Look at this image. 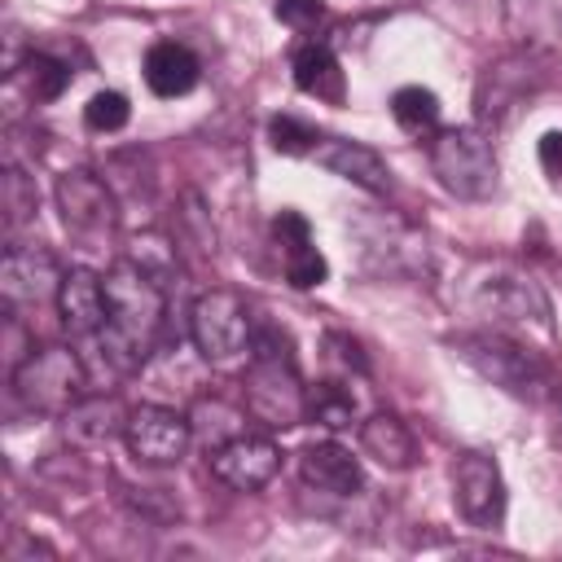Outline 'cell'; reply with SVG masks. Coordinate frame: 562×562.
Here are the masks:
<instances>
[{"instance_id": "cell-1", "label": "cell", "mask_w": 562, "mask_h": 562, "mask_svg": "<svg viewBox=\"0 0 562 562\" xmlns=\"http://www.w3.org/2000/svg\"><path fill=\"white\" fill-rule=\"evenodd\" d=\"M101 285H105V325L92 338V347L101 351V364L105 369L132 373L158 347L162 316H167L162 281L149 277L136 259H119V263H110V272L101 277Z\"/></svg>"}, {"instance_id": "cell-2", "label": "cell", "mask_w": 562, "mask_h": 562, "mask_svg": "<svg viewBox=\"0 0 562 562\" xmlns=\"http://www.w3.org/2000/svg\"><path fill=\"white\" fill-rule=\"evenodd\" d=\"M241 400L246 413L268 430H285L307 417V391L299 364L290 356L285 334H277L272 325H259L250 338V369L241 382Z\"/></svg>"}, {"instance_id": "cell-3", "label": "cell", "mask_w": 562, "mask_h": 562, "mask_svg": "<svg viewBox=\"0 0 562 562\" xmlns=\"http://www.w3.org/2000/svg\"><path fill=\"white\" fill-rule=\"evenodd\" d=\"M448 347L474 369L483 373L492 386L509 391L514 400H527V404H544L553 391H558V378L549 369L544 356H536L531 347L505 338L501 329H470V334H452Z\"/></svg>"}, {"instance_id": "cell-4", "label": "cell", "mask_w": 562, "mask_h": 562, "mask_svg": "<svg viewBox=\"0 0 562 562\" xmlns=\"http://www.w3.org/2000/svg\"><path fill=\"white\" fill-rule=\"evenodd\" d=\"M426 162L435 180L461 202H483L501 184L496 149L483 127H439L426 140Z\"/></svg>"}, {"instance_id": "cell-5", "label": "cell", "mask_w": 562, "mask_h": 562, "mask_svg": "<svg viewBox=\"0 0 562 562\" xmlns=\"http://www.w3.org/2000/svg\"><path fill=\"white\" fill-rule=\"evenodd\" d=\"M88 369L75 356V347H31L13 364V391L31 413L61 417L83 400Z\"/></svg>"}, {"instance_id": "cell-6", "label": "cell", "mask_w": 562, "mask_h": 562, "mask_svg": "<svg viewBox=\"0 0 562 562\" xmlns=\"http://www.w3.org/2000/svg\"><path fill=\"white\" fill-rule=\"evenodd\" d=\"M544 83V70H540V53H527V48H514L509 57H496L492 66H483L479 75V88H474V119L483 132H496L505 127Z\"/></svg>"}, {"instance_id": "cell-7", "label": "cell", "mask_w": 562, "mask_h": 562, "mask_svg": "<svg viewBox=\"0 0 562 562\" xmlns=\"http://www.w3.org/2000/svg\"><path fill=\"white\" fill-rule=\"evenodd\" d=\"M189 338L206 364H228L237 356H250L255 325H250L246 299L233 290H206L189 307Z\"/></svg>"}, {"instance_id": "cell-8", "label": "cell", "mask_w": 562, "mask_h": 562, "mask_svg": "<svg viewBox=\"0 0 562 562\" xmlns=\"http://www.w3.org/2000/svg\"><path fill=\"white\" fill-rule=\"evenodd\" d=\"M470 299H474L479 316H487V321H496V325H527V329L553 334L544 290H540L531 277L514 272V268H483Z\"/></svg>"}, {"instance_id": "cell-9", "label": "cell", "mask_w": 562, "mask_h": 562, "mask_svg": "<svg viewBox=\"0 0 562 562\" xmlns=\"http://www.w3.org/2000/svg\"><path fill=\"white\" fill-rule=\"evenodd\" d=\"M356 237H360V263L378 277H430V246L426 237L404 224V220H360L356 224Z\"/></svg>"}, {"instance_id": "cell-10", "label": "cell", "mask_w": 562, "mask_h": 562, "mask_svg": "<svg viewBox=\"0 0 562 562\" xmlns=\"http://www.w3.org/2000/svg\"><path fill=\"white\" fill-rule=\"evenodd\" d=\"M57 206H61V224L66 233H75L79 241H101L114 233L119 224V206L110 193V180L97 171H66L57 180Z\"/></svg>"}, {"instance_id": "cell-11", "label": "cell", "mask_w": 562, "mask_h": 562, "mask_svg": "<svg viewBox=\"0 0 562 562\" xmlns=\"http://www.w3.org/2000/svg\"><path fill=\"white\" fill-rule=\"evenodd\" d=\"M123 443L140 465H176L193 443V422L167 404H140L127 413Z\"/></svg>"}, {"instance_id": "cell-12", "label": "cell", "mask_w": 562, "mask_h": 562, "mask_svg": "<svg viewBox=\"0 0 562 562\" xmlns=\"http://www.w3.org/2000/svg\"><path fill=\"white\" fill-rule=\"evenodd\" d=\"M452 501H457V514L470 527H479V531L501 527V518H505V479H501V465L487 452H461L452 461Z\"/></svg>"}, {"instance_id": "cell-13", "label": "cell", "mask_w": 562, "mask_h": 562, "mask_svg": "<svg viewBox=\"0 0 562 562\" xmlns=\"http://www.w3.org/2000/svg\"><path fill=\"white\" fill-rule=\"evenodd\" d=\"M61 268L53 259V250H44L40 241H13L4 246L0 259V290L9 307H40V303H57L61 290Z\"/></svg>"}, {"instance_id": "cell-14", "label": "cell", "mask_w": 562, "mask_h": 562, "mask_svg": "<svg viewBox=\"0 0 562 562\" xmlns=\"http://www.w3.org/2000/svg\"><path fill=\"white\" fill-rule=\"evenodd\" d=\"M277 470H281V452L268 435L237 430L211 448V474L228 483L233 492H259L263 483H272Z\"/></svg>"}, {"instance_id": "cell-15", "label": "cell", "mask_w": 562, "mask_h": 562, "mask_svg": "<svg viewBox=\"0 0 562 562\" xmlns=\"http://www.w3.org/2000/svg\"><path fill=\"white\" fill-rule=\"evenodd\" d=\"M312 158H316L325 171H334V176H342V180L360 184L364 193H386V189H391V167H386V162H382V154H378V149H369L364 140L321 136V140H316V149H312Z\"/></svg>"}, {"instance_id": "cell-16", "label": "cell", "mask_w": 562, "mask_h": 562, "mask_svg": "<svg viewBox=\"0 0 562 562\" xmlns=\"http://www.w3.org/2000/svg\"><path fill=\"white\" fill-rule=\"evenodd\" d=\"M57 312H61V325L70 338L79 342H92L105 325V285L97 272L88 268H70L61 277V290H57Z\"/></svg>"}, {"instance_id": "cell-17", "label": "cell", "mask_w": 562, "mask_h": 562, "mask_svg": "<svg viewBox=\"0 0 562 562\" xmlns=\"http://www.w3.org/2000/svg\"><path fill=\"white\" fill-rule=\"evenodd\" d=\"M299 474H303L307 487H316V492H325V496H356V492L364 487L360 461H356L342 443H334V439L307 443V448L299 452Z\"/></svg>"}, {"instance_id": "cell-18", "label": "cell", "mask_w": 562, "mask_h": 562, "mask_svg": "<svg viewBox=\"0 0 562 562\" xmlns=\"http://www.w3.org/2000/svg\"><path fill=\"white\" fill-rule=\"evenodd\" d=\"M505 35L540 57L562 48V0H505Z\"/></svg>"}, {"instance_id": "cell-19", "label": "cell", "mask_w": 562, "mask_h": 562, "mask_svg": "<svg viewBox=\"0 0 562 562\" xmlns=\"http://www.w3.org/2000/svg\"><path fill=\"white\" fill-rule=\"evenodd\" d=\"M123 426H127V417H123L119 400H110V395H83L70 413H61V435L79 448H101L114 435H123Z\"/></svg>"}, {"instance_id": "cell-20", "label": "cell", "mask_w": 562, "mask_h": 562, "mask_svg": "<svg viewBox=\"0 0 562 562\" xmlns=\"http://www.w3.org/2000/svg\"><path fill=\"white\" fill-rule=\"evenodd\" d=\"M202 75V61L176 44V40H158L149 53H145V83L154 97H184Z\"/></svg>"}, {"instance_id": "cell-21", "label": "cell", "mask_w": 562, "mask_h": 562, "mask_svg": "<svg viewBox=\"0 0 562 562\" xmlns=\"http://www.w3.org/2000/svg\"><path fill=\"white\" fill-rule=\"evenodd\" d=\"M290 70H294V88H299V92H307V97H316V101H325V105H342V101H347V79H342V66H338L334 48H325V44H303V48L294 53Z\"/></svg>"}, {"instance_id": "cell-22", "label": "cell", "mask_w": 562, "mask_h": 562, "mask_svg": "<svg viewBox=\"0 0 562 562\" xmlns=\"http://www.w3.org/2000/svg\"><path fill=\"white\" fill-rule=\"evenodd\" d=\"M360 448L386 470H408L417 461V439L395 413H373L369 422H360Z\"/></svg>"}, {"instance_id": "cell-23", "label": "cell", "mask_w": 562, "mask_h": 562, "mask_svg": "<svg viewBox=\"0 0 562 562\" xmlns=\"http://www.w3.org/2000/svg\"><path fill=\"white\" fill-rule=\"evenodd\" d=\"M13 79H22V83H26V97H31L35 105H44V101H57V97L66 92L70 66L57 61V57H48V53H31L22 66H13Z\"/></svg>"}, {"instance_id": "cell-24", "label": "cell", "mask_w": 562, "mask_h": 562, "mask_svg": "<svg viewBox=\"0 0 562 562\" xmlns=\"http://www.w3.org/2000/svg\"><path fill=\"white\" fill-rule=\"evenodd\" d=\"M391 114H395V123H400L408 136H426V132L439 127V97H435L430 88L408 83V88H400V92L391 97Z\"/></svg>"}, {"instance_id": "cell-25", "label": "cell", "mask_w": 562, "mask_h": 562, "mask_svg": "<svg viewBox=\"0 0 562 562\" xmlns=\"http://www.w3.org/2000/svg\"><path fill=\"white\" fill-rule=\"evenodd\" d=\"M307 417L329 426V430H342L356 422V395L342 382H316L307 391Z\"/></svg>"}, {"instance_id": "cell-26", "label": "cell", "mask_w": 562, "mask_h": 562, "mask_svg": "<svg viewBox=\"0 0 562 562\" xmlns=\"http://www.w3.org/2000/svg\"><path fill=\"white\" fill-rule=\"evenodd\" d=\"M0 198H4V224H9V228L26 224V220L35 215V202H40L35 184H31V180H26V171H18L13 162L4 167V180H0Z\"/></svg>"}, {"instance_id": "cell-27", "label": "cell", "mask_w": 562, "mask_h": 562, "mask_svg": "<svg viewBox=\"0 0 562 562\" xmlns=\"http://www.w3.org/2000/svg\"><path fill=\"white\" fill-rule=\"evenodd\" d=\"M281 255H285V281L294 290H312V285H321L329 277V263H325V255L312 241H299V246H290Z\"/></svg>"}, {"instance_id": "cell-28", "label": "cell", "mask_w": 562, "mask_h": 562, "mask_svg": "<svg viewBox=\"0 0 562 562\" xmlns=\"http://www.w3.org/2000/svg\"><path fill=\"white\" fill-rule=\"evenodd\" d=\"M127 119H132V105H127V97L123 92H97L88 105H83V123H88V132H119V127H127Z\"/></svg>"}, {"instance_id": "cell-29", "label": "cell", "mask_w": 562, "mask_h": 562, "mask_svg": "<svg viewBox=\"0 0 562 562\" xmlns=\"http://www.w3.org/2000/svg\"><path fill=\"white\" fill-rule=\"evenodd\" d=\"M268 140H272V149L277 154H290V158H303V154H312L316 149V132L307 127V123H299L294 114H277L272 123H268Z\"/></svg>"}, {"instance_id": "cell-30", "label": "cell", "mask_w": 562, "mask_h": 562, "mask_svg": "<svg viewBox=\"0 0 562 562\" xmlns=\"http://www.w3.org/2000/svg\"><path fill=\"white\" fill-rule=\"evenodd\" d=\"M272 13H277V22L290 26V31H312V26L325 18V0H277Z\"/></svg>"}, {"instance_id": "cell-31", "label": "cell", "mask_w": 562, "mask_h": 562, "mask_svg": "<svg viewBox=\"0 0 562 562\" xmlns=\"http://www.w3.org/2000/svg\"><path fill=\"white\" fill-rule=\"evenodd\" d=\"M325 347H329V356H334L342 369H351V373H369V360H364V351H360L356 338H347V334H325Z\"/></svg>"}, {"instance_id": "cell-32", "label": "cell", "mask_w": 562, "mask_h": 562, "mask_svg": "<svg viewBox=\"0 0 562 562\" xmlns=\"http://www.w3.org/2000/svg\"><path fill=\"white\" fill-rule=\"evenodd\" d=\"M272 237H277V246H281V250H290V246H299V241H312L307 220H303L299 211H281V215L272 220Z\"/></svg>"}, {"instance_id": "cell-33", "label": "cell", "mask_w": 562, "mask_h": 562, "mask_svg": "<svg viewBox=\"0 0 562 562\" xmlns=\"http://www.w3.org/2000/svg\"><path fill=\"white\" fill-rule=\"evenodd\" d=\"M540 167L558 180L562 176V132H544L540 136Z\"/></svg>"}]
</instances>
